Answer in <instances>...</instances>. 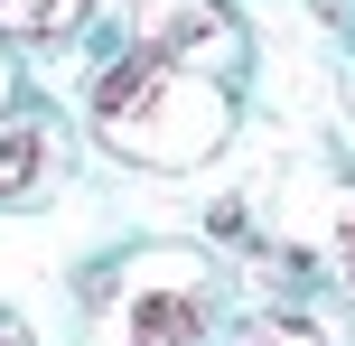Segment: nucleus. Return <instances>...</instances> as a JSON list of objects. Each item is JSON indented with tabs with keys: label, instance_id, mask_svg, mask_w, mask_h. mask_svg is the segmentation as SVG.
<instances>
[{
	"label": "nucleus",
	"instance_id": "nucleus-1",
	"mask_svg": "<svg viewBox=\"0 0 355 346\" xmlns=\"http://www.w3.org/2000/svg\"><path fill=\"white\" fill-rule=\"evenodd\" d=\"M131 47L159 56V66H187V56H234V10L225 0H131Z\"/></svg>",
	"mask_w": 355,
	"mask_h": 346
},
{
	"label": "nucleus",
	"instance_id": "nucleus-2",
	"mask_svg": "<svg viewBox=\"0 0 355 346\" xmlns=\"http://www.w3.org/2000/svg\"><path fill=\"white\" fill-rule=\"evenodd\" d=\"M56 168H66V141L47 112H0V206H37Z\"/></svg>",
	"mask_w": 355,
	"mask_h": 346
},
{
	"label": "nucleus",
	"instance_id": "nucleus-3",
	"mask_svg": "<svg viewBox=\"0 0 355 346\" xmlns=\"http://www.w3.org/2000/svg\"><path fill=\"white\" fill-rule=\"evenodd\" d=\"M94 0H0V47H56L85 28Z\"/></svg>",
	"mask_w": 355,
	"mask_h": 346
},
{
	"label": "nucleus",
	"instance_id": "nucleus-4",
	"mask_svg": "<svg viewBox=\"0 0 355 346\" xmlns=\"http://www.w3.org/2000/svg\"><path fill=\"white\" fill-rule=\"evenodd\" d=\"M196 328H206V309H196L187 291H178V300H141V309H131V346H196Z\"/></svg>",
	"mask_w": 355,
	"mask_h": 346
},
{
	"label": "nucleus",
	"instance_id": "nucleus-5",
	"mask_svg": "<svg viewBox=\"0 0 355 346\" xmlns=\"http://www.w3.org/2000/svg\"><path fill=\"white\" fill-rule=\"evenodd\" d=\"M234 346H337V337H327L318 318H252Z\"/></svg>",
	"mask_w": 355,
	"mask_h": 346
},
{
	"label": "nucleus",
	"instance_id": "nucleus-6",
	"mask_svg": "<svg viewBox=\"0 0 355 346\" xmlns=\"http://www.w3.org/2000/svg\"><path fill=\"white\" fill-rule=\"evenodd\" d=\"M346 281H355V206H346Z\"/></svg>",
	"mask_w": 355,
	"mask_h": 346
},
{
	"label": "nucleus",
	"instance_id": "nucleus-7",
	"mask_svg": "<svg viewBox=\"0 0 355 346\" xmlns=\"http://www.w3.org/2000/svg\"><path fill=\"white\" fill-rule=\"evenodd\" d=\"M0 103H10V85H0Z\"/></svg>",
	"mask_w": 355,
	"mask_h": 346
},
{
	"label": "nucleus",
	"instance_id": "nucleus-8",
	"mask_svg": "<svg viewBox=\"0 0 355 346\" xmlns=\"http://www.w3.org/2000/svg\"><path fill=\"white\" fill-rule=\"evenodd\" d=\"M337 10H346V0H337Z\"/></svg>",
	"mask_w": 355,
	"mask_h": 346
}]
</instances>
